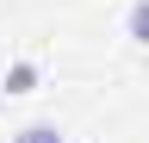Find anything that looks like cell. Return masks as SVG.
I'll use <instances>...</instances> for the list:
<instances>
[{"label": "cell", "mask_w": 149, "mask_h": 143, "mask_svg": "<svg viewBox=\"0 0 149 143\" xmlns=\"http://www.w3.org/2000/svg\"><path fill=\"white\" fill-rule=\"evenodd\" d=\"M124 38L149 50V0H137V6H130V13H124Z\"/></svg>", "instance_id": "6da1fadb"}, {"label": "cell", "mask_w": 149, "mask_h": 143, "mask_svg": "<svg viewBox=\"0 0 149 143\" xmlns=\"http://www.w3.org/2000/svg\"><path fill=\"white\" fill-rule=\"evenodd\" d=\"M13 143H68V137L56 131V124H25V131H19Z\"/></svg>", "instance_id": "7a4b0ae2"}, {"label": "cell", "mask_w": 149, "mask_h": 143, "mask_svg": "<svg viewBox=\"0 0 149 143\" xmlns=\"http://www.w3.org/2000/svg\"><path fill=\"white\" fill-rule=\"evenodd\" d=\"M31 81H37V62H19L6 75V93H31Z\"/></svg>", "instance_id": "3957f363"}]
</instances>
